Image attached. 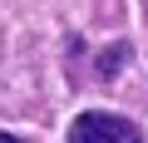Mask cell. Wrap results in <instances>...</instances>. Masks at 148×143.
I'll return each mask as SVG.
<instances>
[{
  "label": "cell",
  "mask_w": 148,
  "mask_h": 143,
  "mask_svg": "<svg viewBox=\"0 0 148 143\" xmlns=\"http://www.w3.org/2000/svg\"><path fill=\"white\" fill-rule=\"evenodd\" d=\"M69 143H143L138 123L123 118V114H109V109H89L69 123Z\"/></svg>",
  "instance_id": "6da1fadb"
},
{
  "label": "cell",
  "mask_w": 148,
  "mask_h": 143,
  "mask_svg": "<svg viewBox=\"0 0 148 143\" xmlns=\"http://www.w3.org/2000/svg\"><path fill=\"white\" fill-rule=\"evenodd\" d=\"M123 54H128V44H109V49H104V59H99V74H104V79H109V74H119Z\"/></svg>",
  "instance_id": "7a4b0ae2"
},
{
  "label": "cell",
  "mask_w": 148,
  "mask_h": 143,
  "mask_svg": "<svg viewBox=\"0 0 148 143\" xmlns=\"http://www.w3.org/2000/svg\"><path fill=\"white\" fill-rule=\"evenodd\" d=\"M0 143H25V138H15V133H5V128H0Z\"/></svg>",
  "instance_id": "3957f363"
}]
</instances>
